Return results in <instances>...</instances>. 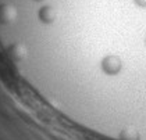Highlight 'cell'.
I'll return each instance as SVG.
<instances>
[{"label": "cell", "mask_w": 146, "mask_h": 140, "mask_svg": "<svg viewBox=\"0 0 146 140\" xmlns=\"http://www.w3.org/2000/svg\"><path fill=\"white\" fill-rule=\"evenodd\" d=\"M102 68L107 75H115L120 72L121 69V61L118 57L115 55H107L103 61H102Z\"/></svg>", "instance_id": "obj_1"}, {"label": "cell", "mask_w": 146, "mask_h": 140, "mask_svg": "<svg viewBox=\"0 0 146 140\" xmlns=\"http://www.w3.org/2000/svg\"><path fill=\"white\" fill-rule=\"evenodd\" d=\"M15 18H17V10L13 6L10 4L0 6V22L9 24V22H13Z\"/></svg>", "instance_id": "obj_2"}, {"label": "cell", "mask_w": 146, "mask_h": 140, "mask_svg": "<svg viewBox=\"0 0 146 140\" xmlns=\"http://www.w3.org/2000/svg\"><path fill=\"white\" fill-rule=\"evenodd\" d=\"M57 17V13L54 9H52V7H43V9H40L39 11V18L42 20L43 22H53L56 20Z\"/></svg>", "instance_id": "obj_3"}, {"label": "cell", "mask_w": 146, "mask_h": 140, "mask_svg": "<svg viewBox=\"0 0 146 140\" xmlns=\"http://www.w3.org/2000/svg\"><path fill=\"white\" fill-rule=\"evenodd\" d=\"M10 54H11V57L14 60L20 61V60H23L24 57L27 55V50H25V47L23 44L17 43V44H13L10 47Z\"/></svg>", "instance_id": "obj_4"}, {"label": "cell", "mask_w": 146, "mask_h": 140, "mask_svg": "<svg viewBox=\"0 0 146 140\" xmlns=\"http://www.w3.org/2000/svg\"><path fill=\"white\" fill-rule=\"evenodd\" d=\"M135 3H136L139 7H146V0H135Z\"/></svg>", "instance_id": "obj_5"}, {"label": "cell", "mask_w": 146, "mask_h": 140, "mask_svg": "<svg viewBox=\"0 0 146 140\" xmlns=\"http://www.w3.org/2000/svg\"><path fill=\"white\" fill-rule=\"evenodd\" d=\"M38 1H46V0H38Z\"/></svg>", "instance_id": "obj_6"}]
</instances>
